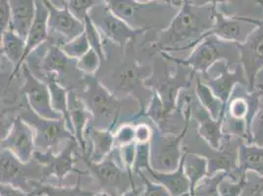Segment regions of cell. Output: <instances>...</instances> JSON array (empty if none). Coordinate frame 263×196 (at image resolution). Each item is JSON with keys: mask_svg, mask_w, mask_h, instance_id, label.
<instances>
[{"mask_svg": "<svg viewBox=\"0 0 263 196\" xmlns=\"http://www.w3.org/2000/svg\"><path fill=\"white\" fill-rule=\"evenodd\" d=\"M217 6H196L185 0L169 26L161 31L156 44L165 52L194 49L199 40L213 27Z\"/></svg>", "mask_w": 263, "mask_h": 196, "instance_id": "6da1fadb", "label": "cell"}, {"mask_svg": "<svg viewBox=\"0 0 263 196\" xmlns=\"http://www.w3.org/2000/svg\"><path fill=\"white\" fill-rule=\"evenodd\" d=\"M161 55L178 65L191 68L195 76L197 73L205 74L209 68L222 60L227 61L231 66L241 63L240 44L221 40L216 35H209L203 38L185 59L172 57L165 51H162Z\"/></svg>", "mask_w": 263, "mask_h": 196, "instance_id": "7a4b0ae2", "label": "cell"}, {"mask_svg": "<svg viewBox=\"0 0 263 196\" xmlns=\"http://www.w3.org/2000/svg\"><path fill=\"white\" fill-rule=\"evenodd\" d=\"M193 104L190 102L186 106L185 124L183 130L178 134H169L155 131L151 141V167L158 173H171L176 171L183 158L181 143L186 138L192 119Z\"/></svg>", "mask_w": 263, "mask_h": 196, "instance_id": "3957f363", "label": "cell"}, {"mask_svg": "<svg viewBox=\"0 0 263 196\" xmlns=\"http://www.w3.org/2000/svg\"><path fill=\"white\" fill-rule=\"evenodd\" d=\"M113 14L127 23L134 29L147 30L154 26L160 15H167V11L176 8L163 1L141 3L137 0H101Z\"/></svg>", "mask_w": 263, "mask_h": 196, "instance_id": "277c9868", "label": "cell"}, {"mask_svg": "<svg viewBox=\"0 0 263 196\" xmlns=\"http://www.w3.org/2000/svg\"><path fill=\"white\" fill-rule=\"evenodd\" d=\"M33 127L35 135V146L37 152H46L51 150L57 153V146L62 142H69L76 140L75 135L69 131L64 119L47 120L36 115L28 105L27 109L20 115Z\"/></svg>", "mask_w": 263, "mask_h": 196, "instance_id": "5b68a950", "label": "cell"}, {"mask_svg": "<svg viewBox=\"0 0 263 196\" xmlns=\"http://www.w3.org/2000/svg\"><path fill=\"white\" fill-rule=\"evenodd\" d=\"M88 17L98 28L101 35H104L106 40H109L113 44H117L121 49H124L127 44L139 35L147 32V30L132 28L113 14L104 2L91 8L88 12Z\"/></svg>", "mask_w": 263, "mask_h": 196, "instance_id": "8992f818", "label": "cell"}, {"mask_svg": "<svg viewBox=\"0 0 263 196\" xmlns=\"http://www.w3.org/2000/svg\"><path fill=\"white\" fill-rule=\"evenodd\" d=\"M200 79L225 104L228 103L235 87L238 85L249 87L248 79L241 63L231 66L225 60L215 63Z\"/></svg>", "mask_w": 263, "mask_h": 196, "instance_id": "52a82bcc", "label": "cell"}, {"mask_svg": "<svg viewBox=\"0 0 263 196\" xmlns=\"http://www.w3.org/2000/svg\"><path fill=\"white\" fill-rule=\"evenodd\" d=\"M87 89L85 91V99L88 110L98 120L103 122L102 129H111L116 123L119 111L120 102L112 96L107 89L100 85L98 80L89 79L86 83Z\"/></svg>", "mask_w": 263, "mask_h": 196, "instance_id": "ba28073f", "label": "cell"}, {"mask_svg": "<svg viewBox=\"0 0 263 196\" xmlns=\"http://www.w3.org/2000/svg\"><path fill=\"white\" fill-rule=\"evenodd\" d=\"M214 17L215 22L213 27L201 36L199 43L206 36L216 35L224 41L243 44L262 22V20H256L245 16H227L223 12L219 11L218 7L215 9Z\"/></svg>", "mask_w": 263, "mask_h": 196, "instance_id": "9c48e42d", "label": "cell"}, {"mask_svg": "<svg viewBox=\"0 0 263 196\" xmlns=\"http://www.w3.org/2000/svg\"><path fill=\"white\" fill-rule=\"evenodd\" d=\"M22 72L24 76L22 90L30 108L44 119H64L63 116L56 112L51 105L50 91L47 84L34 76L27 63L22 66Z\"/></svg>", "mask_w": 263, "mask_h": 196, "instance_id": "30bf717a", "label": "cell"}, {"mask_svg": "<svg viewBox=\"0 0 263 196\" xmlns=\"http://www.w3.org/2000/svg\"><path fill=\"white\" fill-rule=\"evenodd\" d=\"M1 149L11 151L22 163H30L36 151L33 127L18 116L8 133L1 139Z\"/></svg>", "mask_w": 263, "mask_h": 196, "instance_id": "8fae6325", "label": "cell"}, {"mask_svg": "<svg viewBox=\"0 0 263 196\" xmlns=\"http://www.w3.org/2000/svg\"><path fill=\"white\" fill-rule=\"evenodd\" d=\"M43 2L49 12V35L58 36L57 45L66 44L85 32V22L80 21L70 12L67 3L62 8H58L50 0H43Z\"/></svg>", "mask_w": 263, "mask_h": 196, "instance_id": "7c38bea8", "label": "cell"}, {"mask_svg": "<svg viewBox=\"0 0 263 196\" xmlns=\"http://www.w3.org/2000/svg\"><path fill=\"white\" fill-rule=\"evenodd\" d=\"M241 63L252 91L256 86V80L263 70V21L249 36L246 43L240 44Z\"/></svg>", "mask_w": 263, "mask_h": 196, "instance_id": "4fadbf2b", "label": "cell"}, {"mask_svg": "<svg viewBox=\"0 0 263 196\" xmlns=\"http://www.w3.org/2000/svg\"><path fill=\"white\" fill-rule=\"evenodd\" d=\"M84 159L99 182L110 188L120 189L121 185H128L129 181H132V174L118 163L121 160L120 149L118 147H115L99 163L90 162L87 156H84Z\"/></svg>", "mask_w": 263, "mask_h": 196, "instance_id": "5bb4252c", "label": "cell"}, {"mask_svg": "<svg viewBox=\"0 0 263 196\" xmlns=\"http://www.w3.org/2000/svg\"><path fill=\"white\" fill-rule=\"evenodd\" d=\"M192 117H194L198 124L197 132L200 139L208 143L212 149L218 150L225 135L223 131L225 117H221L218 120L213 119L208 110L204 109L199 102L195 105L193 104Z\"/></svg>", "mask_w": 263, "mask_h": 196, "instance_id": "9a60e30c", "label": "cell"}, {"mask_svg": "<svg viewBox=\"0 0 263 196\" xmlns=\"http://www.w3.org/2000/svg\"><path fill=\"white\" fill-rule=\"evenodd\" d=\"M79 143L77 140L67 143V146L60 152L54 153L51 150L46 152L35 151L34 157L37 162L45 165L59 179H62L69 171L74 169L76 163V155Z\"/></svg>", "mask_w": 263, "mask_h": 196, "instance_id": "2e32d148", "label": "cell"}, {"mask_svg": "<svg viewBox=\"0 0 263 196\" xmlns=\"http://www.w3.org/2000/svg\"><path fill=\"white\" fill-rule=\"evenodd\" d=\"M35 17L26 40V49L23 57V64L26 63L28 57L39 46L49 40L48 16L49 12L43 0H35Z\"/></svg>", "mask_w": 263, "mask_h": 196, "instance_id": "e0dca14e", "label": "cell"}, {"mask_svg": "<svg viewBox=\"0 0 263 196\" xmlns=\"http://www.w3.org/2000/svg\"><path fill=\"white\" fill-rule=\"evenodd\" d=\"M69 112L72 121L74 135L77 140L81 152L87 156V146L85 142V132L88 127V122L92 114L88 110L86 103L75 91H69L68 95Z\"/></svg>", "mask_w": 263, "mask_h": 196, "instance_id": "ac0fdd59", "label": "cell"}, {"mask_svg": "<svg viewBox=\"0 0 263 196\" xmlns=\"http://www.w3.org/2000/svg\"><path fill=\"white\" fill-rule=\"evenodd\" d=\"M10 2L11 24L9 29L27 40L35 17V0H10Z\"/></svg>", "mask_w": 263, "mask_h": 196, "instance_id": "d6986e66", "label": "cell"}, {"mask_svg": "<svg viewBox=\"0 0 263 196\" xmlns=\"http://www.w3.org/2000/svg\"><path fill=\"white\" fill-rule=\"evenodd\" d=\"M147 172L152 175L154 182L165 186L172 196H192V186L184 172L183 158L180 167L174 172L158 173L152 169L147 170Z\"/></svg>", "mask_w": 263, "mask_h": 196, "instance_id": "ffe728a7", "label": "cell"}, {"mask_svg": "<svg viewBox=\"0 0 263 196\" xmlns=\"http://www.w3.org/2000/svg\"><path fill=\"white\" fill-rule=\"evenodd\" d=\"M26 49V40L23 38L19 34L15 33L11 29L6 30L1 33V51L2 54L5 55L6 58L10 61L14 70L9 82L15 77L20 69H22L23 57Z\"/></svg>", "mask_w": 263, "mask_h": 196, "instance_id": "44dd1931", "label": "cell"}, {"mask_svg": "<svg viewBox=\"0 0 263 196\" xmlns=\"http://www.w3.org/2000/svg\"><path fill=\"white\" fill-rule=\"evenodd\" d=\"M86 132L92 143V152L88 156V160L92 163H99L115 148L114 134L108 129H102L97 126H88Z\"/></svg>", "mask_w": 263, "mask_h": 196, "instance_id": "7402d4cb", "label": "cell"}, {"mask_svg": "<svg viewBox=\"0 0 263 196\" xmlns=\"http://www.w3.org/2000/svg\"><path fill=\"white\" fill-rule=\"evenodd\" d=\"M252 172L263 175V146L243 142L239 151L238 174L241 177Z\"/></svg>", "mask_w": 263, "mask_h": 196, "instance_id": "603a6c76", "label": "cell"}, {"mask_svg": "<svg viewBox=\"0 0 263 196\" xmlns=\"http://www.w3.org/2000/svg\"><path fill=\"white\" fill-rule=\"evenodd\" d=\"M46 84H47L49 91H50L51 105H52L53 109L63 116L69 131L74 134V129H73L72 121L70 117L69 104H68L69 91H67V89L59 84L58 76L55 73L47 74Z\"/></svg>", "mask_w": 263, "mask_h": 196, "instance_id": "cb8c5ba5", "label": "cell"}, {"mask_svg": "<svg viewBox=\"0 0 263 196\" xmlns=\"http://www.w3.org/2000/svg\"><path fill=\"white\" fill-rule=\"evenodd\" d=\"M183 166L192 186V193L198 183L209 175L208 159L197 153H192L186 147H183Z\"/></svg>", "mask_w": 263, "mask_h": 196, "instance_id": "d4e9b609", "label": "cell"}, {"mask_svg": "<svg viewBox=\"0 0 263 196\" xmlns=\"http://www.w3.org/2000/svg\"><path fill=\"white\" fill-rule=\"evenodd\" d=\"M196 93L198 102L204 109L208 110L213 119L218 120L221 117H225L227 104L213 93L211 88L201 81L200 76L197 77Z\"/></svg>", "mask_w": 263, "mask_h": 196, "instance_id": "484cf974", "label": "cell"}, {"mask_svg": "<svg viewBox=\"0 0 263 196\" xmlns=\"http://www.w3.org/2000/svg\"><path fill=\"white\" fill-rule=\"evenodd\" d=\"M24 164L9 150L1 149V184L14 185L18 177H21Z\"/></svg>", "mask_w": 263, "mask_h": 196, "instance_id": "4316f807", "label": "cell"}, {"mask_svg": "<svg viewBox=\"0 0 263 196\" xmlns=\"http://www.w3.org/2000/svg\"><path fill=\"white\" fill-rule=\"evenodd\" d=\"M70 60L72 59L66 56L59 45L51 44L43 60V68L47 74H60L68 67Z\"/></svg>", "mask_w": 263, "mask_h": 196, "instance_id": "83f0119b", "label": "cell"}, {"mask_svg": "<svg viewBox=\"0 0 263 196\" xmlns=\"http://www.w3.org/2000/svg\"><path fill=\"white\" fill-rule=\"evenodd\" d=\"M229 174L226 172H218L216 174H209L201 180L195 187L192 196H221L219 190L220 183Z\"/></svg>", "mask_w": 263, "mask_h": 196, "instance_id": "f1b7e54d", "label": "cell"}, {"mask_svg": "<svg viewBox=\"0 0 263 196\" xmlns=\"http://www.w3.org/2000/svg\"><path fill=\"white\" fill-rule=\"evenodd\" d=\"M61 50L65 53L70 59L79 60L82 56L86 54L90 49V45L88 43V36L86 33H82L75 37L74 40L59 45Z\"/></svg>", "mask_w": 263, "mask_h": 196, "instance_id": "f546056e", "label": "cell"}, {"mask_svg": "<svg viewBox=\"0 0 263 196\" xmlns=\"http://www.w3.org/2000/svg\"><path fill=\"white\" fill-rule=\"evenodd\" d=\"M85 33L88 36V43L90 45V48H92L100 56L101 61H104L106 59L104 48H103V40L101 37V33H99L98 28L95 26V24L90 20L89 17L85 19Z\"/></svg>", "mask_w": 263, "mask_h": 196, "instance_id": "4dcf8cb0", "label": "cell"}, {"mask_svg": "<svg viewBox=\"0 0 263 196\" xmlns=\"http://www.w3.org/2000/svg\"><path fill=\"white\" fill-rule=\"evenodd\" d=\"M248 185V174L239 181H234L226 177L219 185L221 196H242Z\"/></svg>", "mask_w": 263, "mask_h": 196, "instance_id": "1f68e13d", "label": "cell"}, {"mask_svg": "<svg viewBox=\"0 0 263 196\" xmlns=\"http://www.w3.org/2000/svg\"><path fill=\"white\" fill-rule=\"evenodd\" d=\"M101 58L92 48L77 60V69L88 75H93L99 71Z\"/></svg>", "mask_w": 263, "mask_h": 196, "instance_id": "d6a6232c", "label": "cell"}, {"mask_svg": "<svg viewBox=\"0 0 263 196\" xmlns=\"http://www.w3.org/2000/svg\"><path fill=\"white\" fill-rule=\"evenodd\" d=\"M149 169H152V167H151V142L137 143L136 160H135L133 171L140 174L143 170L147 171Z\"/></svg>", "mask_w": 263, "mask_h": 196, "instance_id": "836d02e7", "label": "cell"}, {"mask_svg": "<svg viewBox=\"0 0 263 196\" xmlns=\"http://www.w3.org/2000/svg\"><path fill=\"white\" fill-rule=\"evenodd\" d=\"M101 2V0H67L70 12L83 22L88 17L90 9Z\"/></svg>", "mask_w": 263, "mask_h": 196, "instance_id": "e575fe53", "label": "cell"}, {"mask_svg": "<svg viewBox=\"0 0 263 196\" xmlns=\"http://www.w3.org/2000/svg\"><path fill=\"white\" fill-rule=\"evenodd\" d=\"M115 147H124L136 142V127L126 124L121 126L114 134Z\"/></svg>", "mask_w": 263, "mask_h": 196, "instance_id": "d590c367", "label": "cell"}, {"mask_svg": "<svg viewBox=\"0 0 263 196\" xmlns=\"http://www.w3.org/2000/svg\"><path fill=\"white\" fill-rule=\"evenodd\" d=\"M252 144L263 146V105L252 119L251 125Z\"/></svg>", "mask_w": 263, "mask_h": 196, "instance_id": "8d00e7d4", "label": "cell"}, {"mask_svg": "<svg viewBox=\"0 0 263 196\" xmlns=\"http://www.w3.org/2000/svg\"><path fill=\"white\" fill-rule=\"evenodd\" d=\"M140 174L144 183V189L142 196H172L165 186L156 182L149 181L145 175H143V173H140Z\"/></svg>", "mask_w": 263, "mask_h": 196, "instance_id": "74e56055", "label": "cell"}, {"mask_svg": "<svg viewBox=\"0 0 263 196\" xmlns=\"http://www.w3.org/2000/svg\"><path fill=\"white\" fill-rule=\"evenodd\" d=\"M120 155L122 163L124 165L125 169L132 174V171L134 169V164L136 160V151H137V143L134 142L129 145H126L124 147H121Z\"/></svg>", "mask_w": 263, "mask_h": 196, "instance_id": "f35d334b", "label": "cell"}, {"mask_svg": "<svg viewBox=\"0 0 263 196\" xmlns=\"http://www.w3.org/2000/svg\"><path fill=\"white\" fill-rule=\"evenodd\" d=\"M11 24V2L10 0H0V33L10 28Z\"/></svg>", "mask_w": 263, "mask_h": 196, "instance_id": "ab89813d", "label": "cell"}, {"mask_svg": "<svg viewBox=\"0 0 263 196\" xmlns=\"http://www.w3.org/2000/svg\"><path fill=\"white\" fill-rule=\"evenodd\" d=\"M45 195L47 196H86L87 193L83 192L79 188H56L52 186H43L41 188Z\"/></svg>", "mask_w": 263, "mask_h": 196, "instance_id": "60d3db41", "label": "cell"}, {"mask_svg": "<svg viewBox=\"0 0 263 196\" xmlns=\"http://www.w3.org/2000/svg\"><path fill=\"white\" fill-rule=\"evenodd\" d=\"M242 196H263V175H257L253 181H249Z\"/></svg>", "mask_w": 263, "mask_h": 196, "instance_id": "b9f144b4", "label": "cell"}, {"mask_svg": "<svg viewBox=\"0 0 263 196\" xmlns=\"http://www.w3.org/2000/svg\"><path fill=\"white\" fill-rule=\"evenodd\" d=\"M154 136L153 128L147 124H139L136 126V142L147 143Z\"/></svg>", "mask_w": 263, "mask_h": 196, "instance_id": "7bdbcfd3", "label": "cell"}, {"mask_svg": "<svg viewBox=\"0 0 263 196\" xmlns=\"http://www.w3.org/2000/svg\"><path fill=\"white\" fill-rule=\"evenodd\" d=\"M0 196H29L19 187L11 184H1Z\"/></svg>", "mask_w": 263, "mask_h": 196, "instance_id": "ee69618b", "label": "cell"}, {"mask_svg": "<svg viewBox=\"0 0 263 196\" xmlns=\"http://www.w3.org/2000/svg\"><path fill=\"white\" fill-rule=\"evenodd\" d=\"M234 0H190V2L196 6H205V5H214L218 7V4H226Z\"/></svg>", "mask_w": 263, "mask_h": 196, "instance_id": "f6af8a7d", "label": "cell"}, {"mask_svg": "<svg viewBox=\"0 0 263 196\" xmlns=\"http://www.w3.org/2000/svg\"><path fill=\"white\" fill-rule=\"evenodd\" d=\"M184 2H185V0H167V3L169 5H171L172 7H174L178 10L183 6Z\"/></svg>", "mask_w": 263, "mask_h": 196, "instance_id": "bcb514c9", "label": "cell"}, {"mask_svg": "<svg viewBox=\"0 0 263 196\" xmlns=\"http://www.w3.org/2000/svg\"><path fill=\"white\" fill-rule=\"evenodd\" d=\"M143 189H139V188H133L132 190L124 192L122 196H142Z\"/></svg>", "mask_w": 263, "mask_h": 196, "instance_id": "7dc6e473", "label": "cell"}, {"mask_svg": "<svg viewBox=\"0 0 263 196\" xmlns=\"http://www.w3.org/2000/svg\"><path fill=\"white\" fill-rule=\"evenodd\" d=\"M257 84H260L263 85V70L259 73V75L257 76V80H256V85Z\"/></svg>", "mask_w": 263, "mask_h": 196, "instance_id": "c3c4849f", "label": "cell"}, {"mask_svg": "<svg viewBox=\"0 0 263 196\" xmlns=\"http://www.w3.org/2000/svg\"><path fill=\"white\" fill-rule=\"evenodd\" d=\"M138 2H141V3H151V2H154V1H163L167 3V0H137Z\"/></svg>", "mask_w": 263, "mask_h": 196, "instance_id": "681fc988", "label": "cell"}, {"mask_svg": "<svg viewBox=\"0 0 263 196\" xmlns=\"http://www.w3.org/2000/svg\"><path fill=\"white\" fill-rule=\"evenodd\" d=\"M92 196H110L107 192H99V193H97V194H95V195Z\"/></svg>", "mask_w": 263, "mask_h": 196, "instance_id": "f907efd6", "label": "cell"}, {"mask_svg": "<svg viewBox=\"0 0 263 196\" xmlns=\"http://www.w3.org/2000/svg\"><path fill=\"white\" fill-rule=\"evenodd\" d=\"M255 87H258L259 89H261V90H262L263 92V85H260V84H257V85L255 86Z\"/></svg>", "mask_w": 263, "mask_h": 196, "instance_id": "816d5d0a", "label": "cell"}, {"mask_svg": "<svg viewBox=\"0 0 263 196\" xmlns=\"http://www.w3.org/2000/svg\"><path fill=\"white\" fill-rule=\"evenodd\" d=\"M252 1H255V2H257L258 4H261V5H263V0H252Z\"/></svg>", "mask_w": 263, "mask_h": 196, "instance_id": "f5cc1de1", "label": "cell"}, {"mask_svg": "<svg viewBox=\"0 0 263 196\" xmlns=\"http://www.w3.org/2000/svg\"><path fill=\"white\" fill-rule=\"evenodd\" d=\"M61 1H62V4H63V5H64V4H66V3H67V0H61Z\"/></svg>", "mask_w": 263, "mask_h": 196, "instance_id": "db71d44e", "label": "cell"}]
</instances>
